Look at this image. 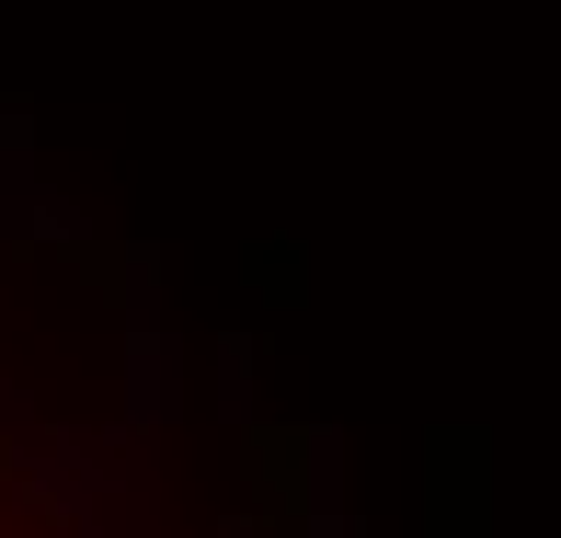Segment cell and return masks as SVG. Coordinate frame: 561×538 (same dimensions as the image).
Here are the masks:
<instances>
[{
    "label": "cell",
    "instance_id": "1",
    "mask_svg": "<svg viewBox=\"0 0 561 538\" xmlns=\"http://www.w3.org/2000/svg\"><path fill=\"white\" fill-rule=\"evenodd\" d=\"M321 538H355V527H321Z\"/></svg>",
    "mask_w": 561,
    "mask_h": 538
}]
</instances>
